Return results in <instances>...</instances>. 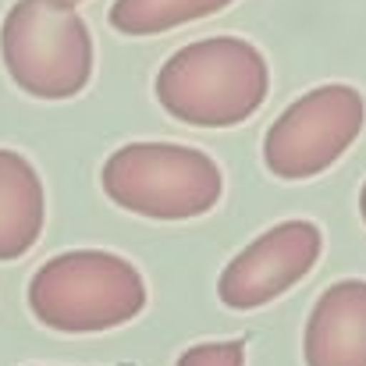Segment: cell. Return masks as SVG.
Segmentation results:
<instances>
[{"instance_id":"1","label":"cell","mask_w":366,"mask_h":366,"mask_svg":"<svg viewBox=\"0 0 366 366\" xmlns=\"http://www.w3.org/2000/svg\"><path fill=\"white\" fill-rule=\"evenodd\" d=\"M267 89V57L239 36H210L174 50L153 86L171 118L196 128L242 124L263 107Z\"/></svg>"},{"instance_id":"2","label":"cell","mask_w":366,"mask_h":366,"mask_svg":"<svg viewBox=\"0 0 366 366\" xmlns=\"http://www.w3.org/2000/svg\"><path fill=\"white\" fill-rule=\"evenodd\" d=\"M146 306L142 274L118 252L75 249L46 259L29 281L32 317L61 335H100L135 320Z\"/></svg>"},{"instance_id":"3","label":"cell","mask_w":366,"mask_h":366,"mask_svg":"<svg viewBox=\"0 0 366 366\" xmlns=\"http://www.w3.org/2000/svg\"><path fill=\"white\" fill-rule=\"evenodd\" d=\"M0 61L36 100H71L93 79V36L75 4L14 0L0 21Z\"/></svg>"},{"instance_id":"4","label":"cell","mask_w":366,"mask_h":366,"mask_svg":"<svg viewBox=\"0 0 366 366\" xmlns=\"http://www.w3.org/2000/svg\"><path fill=\"white\" fill-rule=\"evenodd\" d=\"M104 192L149 221H192L217 207L224 174L214 157L182 142H128L100 171Z\"/></svg>"},{"instance_id":"5","label":"cell","mask_w":366,"mask_h":366,"mask_svg":"<svg viewBox=\"0 0 366 366\" xmlns=\"http://www.w3.org/2000/svg\"><path fill=\"white\" fill-rule=\"evenodd\" d=\"M366 122L363 93L342 82L317 86L299 97L263 139V164L285 182L324 174L360 139Z\"/></svg>"},{"instance_id":"6","label":"cell","mask_w":366,"mask_h":366,"mask_svg":"<svg viewBox=\"0 0 366 366\" xmlns=\"http://www.w3.org/2000/svg\"><path fill=\"white\" fill-rule=\"evenodd\" d=\"M324 232L313 221H281L224 267L217 295L228 310H259L295 288L320 259Z\"/></svg>"},{"instance_id":"7","label":"cell","mask_w":366,"mask_h":366,"mask_svg":"<svg viewBox=\"0 0 366 366\" xmlns=\"http://www.w3.org/2000/svg\"><path fill=\"white\" fill-rule=\"evenodd\" d=\"M302 356L306 366H366V281H338L313 302Z\"/></svg>"},{"instance_id":"8","label":"cell","mask_w":366,"mask_h":366,"mask_svg":"<svg viewBox=\"0 0 366 366\" xmlns=\"http://www.w3.org/2000/svg\"><path fill=\"white\" fill-rule=\"evenodd\" d=\"M46 192L36 167L14 153L0 149V263L21 259L43 235Z\"/></svg>"},{"instance_id":"9","label":"cell","mask_w":366,"mask_h":366,"mask_svg":"<svg viewBox=\"0 0 366 366\" xmlns=\"http://www.w3.org/2000/svg\"><path fill=\"white\" fill-rule=\"evenodd\" d=\"M235 0H114L111 25L124 36H157L178 25L210 18Z\"/></svg>"},{"instance_id":"10","label":"cell","mask_w":366,"mask_h":366,"mask_svg":"<svg viewBox=\"0 0 366 366\" xmlns=\"http://www.w3.org/2000/svg\"><path fill=\"white\" fill-rule=\"evenodd\" d=\"M174 366H245V342H203L178 356Z\"/></svg>"},{"instance_id":"11","label":"cell","mask_w":366,"mask_h":366,"mask_svg":"<svg viewBox=\"0 0 366 366\" xmlns=\"http://www.w3.org/2000/svg\"><path fill=\"white\" fill-rule=\"evenodd\" d=\"M360 214H363V221H366V185H363V192H360Z\"/></svg>"},{"instance_id":"12","label":"cell","mask_w":366,"mask_h":366,"mask_svg":"<svg viewBox=\"0 0 366 366\" xmlns=\"http://www.w3.org/2000/svg\"><path fill=\"white\" fill-rule=\"evenodd\" d=\"M64 4H79V0H64Z\"/></svg>"}]
</instances>
